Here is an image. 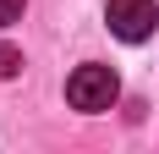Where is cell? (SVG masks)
Returning <instances> with one entry per match:
<instances>
[{
	"mask_svg": "<svg viewBox=\"0 0 159 154\" xmlns=\"http://www.w3.org/2000/svg\"><path fill=\"white\" fill-rule=\"evenodd\" d=\"M115 99H121V77H115L110 66H99V61L77 66V72L66 77V105L82 110V116H99V110H110Z\"/></svg>",
	"mask_w": 159,
	"mask_h": 154,
	"instance_id": "6da1fadb",
	"label": "cell"
},
{
	"mask_svg": "<svg viewBox=\"0 0 159 154\" xmlns=\"http://www.w3.org/2000/svg\"><path fill=\"white\" fill-rule=\"evenodd\" d=\"M104 22H110L115 39L143 44V39H154V28H159V6L154 0H110V6H104Z\"/></svg>",
	"mask_w": 159,
	"mask_h": 154,
	"instance_id": "7a4b0ae2",
	"label": "cell"
},
{
	"mask_svg": "<svg viewBox=\"0 0 159 154\" xmlns=\"http://www.w3.org/2000/svg\"><path fill=\"white\" fill-rule=\"evenodd\" d=\"M16 72H22V50L0 44V77H16Z\"/></svg>",
	"mask_w": 159,
	"mask_h": 154,
	"instance_id": "3957f363",
	"label": "cell"
},
{
	"mask_svg": "<svg viewBox=\"0 0 159 154\" xmlns=\"http://www.w3.org/2000/svg\"><path fill=\"white\" fill-rule=\"evenodd\" d=\"M22 11H28V0H0V28L22 22Z\"/></svg>",
	"mask_w": 159,
	"mask_h": 154,
	"instance_id": "277c9868",
	"label": "cell"
}]
</instances>
